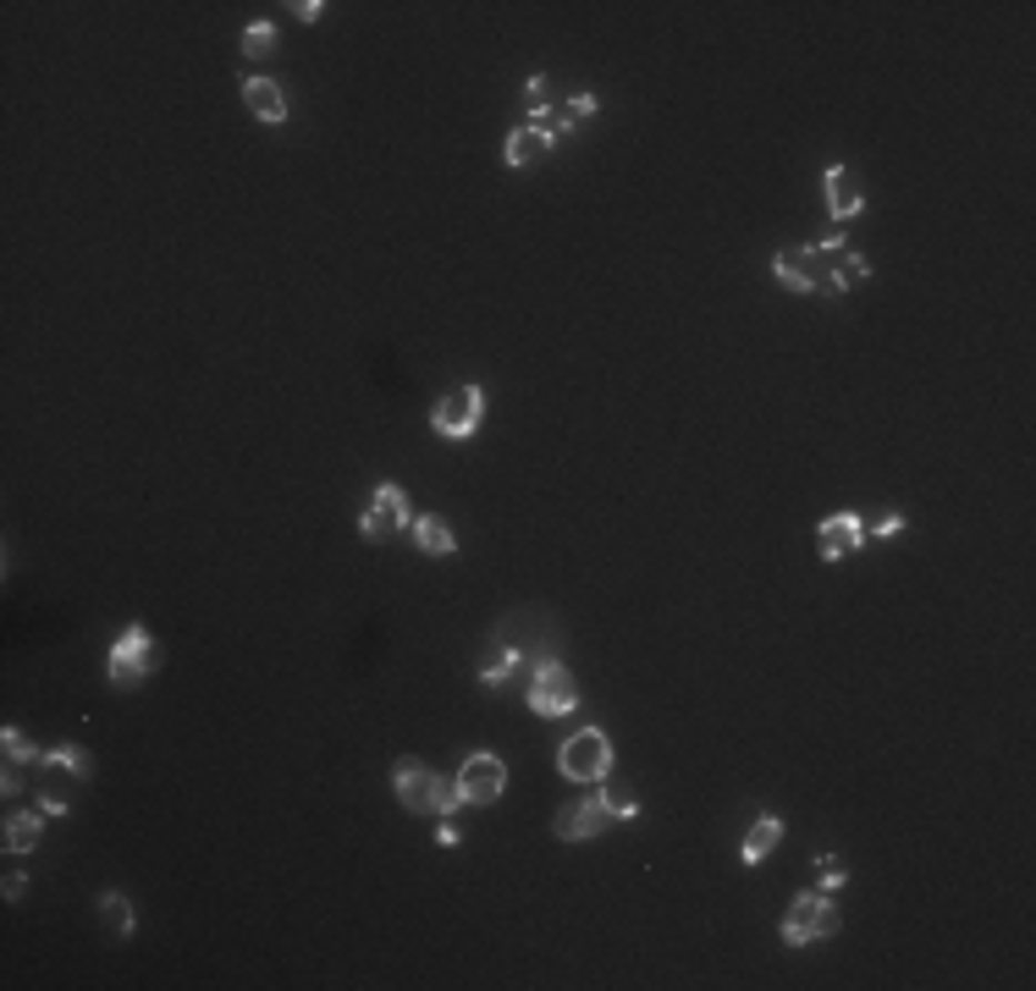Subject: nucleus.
<instances>
[{
    "label": "nucleus",
    "instance_id": "c756f323",
    "mask_svg": "<svg viewBox=\"0 0 1036 991\" xmlns=\"http://www.w3.org/2000/svg\"><path fill=\"white\" fill-rule=\"evenodd\" d=\"M22 892H28V876H22V870H11V876H6V898H11V903H17V898H22Z\"/></svg>",
    "mask_w": 1036,
    "mask_h": 991
},
{
    "label": "nucleus",
    "instance_id": "f03ea898",
    "mask_svg": "<svg viewBox=\"0 0 1036 991\" xmlns=\"http://www.w3.org/2000/svg\"><path fill=\"white\" fill-rule=\"evenodd\" d=\"M392 793H398V805L409 810V816H457L463 805H457V793H452V782H446L442 771H431L425 760H398V771H392Z\"/></svg>",
    "mask_w": 1036,
    "mask_h": 991
},
{
    "label": "nucleus",
    "instance_id": "2eb2a0df",
    "mask_svg": "<svg viewBox=\"0 0 1036 991\" xmlns=\"http://www.w3.org/2000/svg\"><path fill=\"white\" fill-rule=\"evenodd\" d=\"M44 810L33 805V810H11L6 816V827H0V838H6V853H33L39 849V838H44Z\"/></svg>",
    "mask_w": 1036,
    "mask_h": 991
},
{
    "label": "nucleus",
    "instance_id": "412c9836",
    "mask_svg": "<svg viewBox=\"0 0 1036 991\" xmlns=\"http://www.w3.org/2000/svg\"><path fill=\"white\" fill-rule=\"evenodd\" d=\"M519 667H524V645H502V656H496L491 667H480L474 678H480V689H502Z\"/></svg>",
    "mask_w": 1036,
    "mask_h": 991
},
{
    "label": "nucleus",
    "instance_id": "ddd939ff",
    "mask_svg": "<svg viewBox=\"0 0 1036 991\" xmlns=\"http://www.w3.org/2000/svg\"><path fill=\"white\" fill-rule=\"evenodd\" d=\"M243 105H249V117L265 122V128H282V122H288V94H282L276 78H243Z\"/></svg>",
    "mask_w": 1036,
    "mask_h": 991
},
{
    "label": "nucleus",
    "instance_id": "7ed1b4c3",
    "mask_svg": "<svg viewBox=\"0 0 1036 991\" xmlns=\"http://www.w3.org/2000/svg\"><path fill=\"white\" fill-rule=\"evenodd\" d=\"M777 937H783V948H811V942L838 937V909H833V898H827L822 887H816V892H799V898L783 909Z\"/></svg>",
    "mask_w": 1036,
    "mask_h": 991
},
{
    "label": "nucleus",
    "instance_id": "dca6fc26",
    "mask_svg": "<svg viewBox=\"0 0 1036 991\" xmlns=\"http://www.w3.org/2000/svg\"><path fill=\"white\" fill-rule=\"evenodd\" d=\"M777 843H783V816H755V821H750V832H744V843H740V864H750V870H755V864L777 849Z\"/></svg>",
    "mask_w": 1036,
    "mask_h": 991
},
{
    "label": "nucleus",
    "instance_id": "c85d7f7f",
    "mask_svg": "<svg viewBox=\"0 0 1036 991\" xmlns=\"http://www.w3.org/2000/svg\"><path fill=\"white\" fill-rule=\"evenodd\" d=\"M33 805H39V810H44L50 821H61V816H67V799H61V793H39Z\"/></svg>",
    "mask_w": 1036,
    "mask_h": 991
},
{
    "label": "nucleus",
    "instance_id": "a211bd4d",
    "mask_svg": "<svg viewBox=\"0 0 1036 991\" xmlns=\"http://www.w3.org/2000/svg\"><path fill=\"white\" fill-rule=\"evenodd\" d=\"M595 111H601V100H595L591 89H580V94H569L563 105H552V133H557V143L569 139L574 128H585Z\"/></svg>",
    "mask_w": 1036,
    "mask_h": 991
},
{
    "label": "nucleus",
    "instance_id": "a878e982",
    "mask_svg": "<svg viewBox=\"0 0 1036 991\" xmlns=\"http://www.w3.org/2000/svg\"><path fill=\"white\" fill-rule=\"evenodd\" d=\"M601 799H606V810H612V821H634V816H640V799H634L628 788H606Z\"/></svg>",
    "mask_w": 1036,
    "mask_h": 991
},
{
    "label": "nucleus",
    "instance_id": "7c9ffc66",
    "mask_svg": "<svg viewBox=\"0 0 1036 991\" xmlns=\"http://www.w3.org/2000/svg\"><path fill=\"white\" fill-rule=\"evenodd\" d=\"M320 11H325V6H320V0H298V6H293V17H298V22H314V17H320Z\"/></svg>",
    "mask_w": 1036,
    "mask_h": 991
},
{
    "label": "nucleus",
    "instance_id": "f3484780",
    "mask_svg": "<svg viewBox=\"0 0 1036 991\" xmlns=\"http://www.w3.org/2000/svg\"><path fill=\"white\" fill-rule=\"evenodd\" d=\"M100 926H105V937H111V942H128V937H133V926H139V920H133L128 892H117V887H105V892H100Z\"/></svg>",
    "mask_w": 1036,
    "mask_h": 991
},
{
    "label": "nucleus",
    "instance_id": "1a4fd4ad",
    "mask_svg": "<svg viewBox=\"0 0 1036 991\" xmlns=\"http://www.w3.org/2000/svg\"><path fill=\"white\" fill-rule=\"evenodd\" d=\"M149 661H154V639H149V628L144 623H128V628L117 634L111 656H105V678H111L117 689H133V684H144Z\"/></svg>",
    "mask_w": 1036,
    "mask_h": 991
},
{
    "label": "nucleus",
    "instance_id": "6e6552de",
    "mask_svg": "<svg viewBox=\"0 0 1036 991\" xmlns=\"http://www.w3.org/2000/svg\"><path fill=\"white\" fill-rule=\"evenodd\" d=\"M480 425H485V386H452L431 408V429L446 441H469Z\"/></svg>",
    "mask_w": 1036,
    "mask_h": 991
},
{
    "label": "nucleus",
    "instance_id": "9b49d317",
    "mask_svg": "<svg viewBox=\"0 0 1036 991\" xmlns=\"http://www.w3.org/2000/svg\"><path fill=\"white\" fill-rule=\"evenodd\" d=\"M822 193H827V215L844 226V221H855L861 210H866V188H861V176L849 171V165H827L822 171Z\"/></svg>",
    "mask_w": 1036,
    "mask_h": 991
},
{
    "label": "nucleus",
    "instance_id": "4be33fe9",
    "mask_svg": "<svg viewBox=\"0 0 1036 991\" xmlns=\"http://www.w3.org/2000/svg\"><path fill=\"white\" fill-rule=\"evenodd\" d=\"M39 766H50V771H67V777H89V749H78V744H56V749H44L39 755Z\"/></svg>",
    "mask_w": 1036,
    "mask_h": 991
},
{
    "label": "nucleus",
    "instance_id": "4468645a",
    "mask_svg": "<svg viewBox=\"0 0 1036 991\" xmlns=\"http://www.w3.org/2000/svg\"><path fill=\"white\" fill-rule=\"evenodd\" d=\"M552 149H557V139H552V133H541V128H530V122H524V128H513V133H507V143H502V160H507L513 171H530V165H541Z\"/></svg>",
    "mask_w": 1036,
    "mask_h": 991
},
{
    "label": "nucleus",
    "instance_id": "f8f14e48",
    "mask_svg": "<svg viewBox=\"0 0 1036 991\" xmlns=\"http://www.w3.org/2000/svg\"><path fill=\"white\" fill-rule=\"evenodd\" d=\"M606 827H612V810H606V799L595 793V799L569 805V810L557 816V827H552V832H557L563 843H591V838H601Z\"/></svg>",
    "mask_w": 1036,
    "mask_h": 991
},
{
    "label": "nucleus",
    "instance_id": "5701e85b",
    "mask_svg": "<svg viewBox=\"0 0 1036 991\" xmlns=\"http://www.w3.org/2000/svg\"><path fill=\"white\" fill-rule=\"evenodd\" d=\"M243 55H249V61L276 55V22H249V28H243Z\"/></svg>",
    "mask_w": 1036,
    "mask_h": 991
},
{
    "label": "nucleus",
    "instance_id": "cd10ccee",
    "mask_svg": "<svg viewBox=\"0 0 1036 991\" xmlns=\"http://www.w3.org/2000/svg\"><path fill=\"white\" fill-rule=\"evenodd\" d=\"M898 529H904V513H883V524H877V529H872L866 540H893Z\"/></svg>",
    "mask_w": 1036,
    "mask_h": 991
},
{
    "label": "nucleus",
    "instance_id": "473e14b6",
    "mask_svg": "<svg viewBox=\"0 0 1036 991\" xmlns=\"http://www.w3.org/2000/svg\"><path fill=\"white\" fill-rule=\"evenodd\" d=\"M436 838H442V849H452V843H457V827H452V816H442V832H436Z\"/></svg>",
    "mask_w": 1036,
    "mask_h": 991
},
{
    "label": "nucleus",
    "instance_id": "6ab92c4d",
    "mask_svg": "<svg viewBox=\"0 0 1036 991\" xmlns=\"http://www.w3.org/2000/svg\"><path fill=\"white\" fill-rule=\"evenodd\" d=\"M414 546H420L425 557H452V552H457V540H452V524H446L442 513H425V518H414Z\"/></svg>",
    "mask_w": 1036,
    "mask_h": 991
},
{
    "label": "nucleus",
    "instance_id": "f257e3e1",
    "mask_svg": "<svg viewBox=\"0 0 1036 991\" xmlns=\"http://www.w3.org/2000/svg\"><path fill=\"white\" fill-rule=\"evenodd\" d=\"M844 249H849L844 232H827L822 243L783 249L772 260V276H777V286H788V292H822V297H833V265H838Z\"/></svg>",
    "mask_w": 1036,
    "mask_h": 991
},
{
    "label": "nucleus",
    "instance_id": "9d476101",
    "mask_svg": "<svg viewBox=\"0 0 1036 991\" xmlns=\"http://www.w3.org/2000/svg\"><path fill=\"white\" fill-rule=\"evenodd\" d=\"M861 546H866V518L861 513H833V518L816 524V557L822 563H838V557H849Z\"/></svg>",
    "mask_w": 1036,
    "mask_h": 991
},
{
    "label": "nucleus",
    "instance_id": "393cba45",
    "mask_svg": "<svg viewBox=\"0 0 1036 991\" xmlns=\"http://www.w3.org/2000/svg\"><path fill=\"white\" fill-rule=\"evenodd\" d=\"M844 881H849V864H844L838 853H822V859H816V887L833 892V887H844Z\"/></svg>",
    "mask_w": 1036,
    "mask_h": 991
},
{
    "label": "nucleus",
    "instance_id": "2f4dec72",
    "mask_svg": "<svg viewBox=\"0 0 1036 991\" xmlns=\"http://www.w3.org/2000/svg\"><path fill=\"white\" fill-rule=\"evenodd\" d=\"M524 94H530V111H535V105H546V78H530V89H524Z\"/></svg>",
    "mask_w": 1036,
    "mask_h": 991
},
{
    "label": "nucleus",
    "instance_id": "aec40b11",
    "mask_svg": "<svg viewBox=\"0 0 1036 991\" xmlns=\"http://www.w3.org/2000/svg\"><path fill=\"white\" fill-rule=\"evenodd\" d=\"M872 282V260L866 254H855V249H844L838 254V265H833V297L838 292H849V286H866Z\"/></svg>",
    "mask_w": 1036,
    "mask_h": 991
},
{
    "label": "nucleus",
    "instance_id": "b1692460",
    "mask_svg": "<svg viewBox=\"0 0 1036 991\" xmlns=\"http://www.w3.org/2000/svg\"><path fill=\"white\" fill-rule=\"evenodd\" d=\"M0 749H6V760H22V766L33 760V766H39V749L28 744V732H22V727H6V732H0Z\"/></svg>",
    "mask_w": 1036,
    "mask_h": 991
},
{
    "label": "nucleus",
    "instance_id": "20e7f679",
    "mask_svg": "<svg viewBox=\"0 0 1036 991\" xmlns=\"http://www.w3.org/2000/svg\"><path fill=\"white\" fill-rule=\"evenodd\" d=\"M557 771L569 777V782H606L612 777V738L601 732V727H580V732H569L563 738V749H557Z\"/></svg>",
    "mask_w": 1036,
    "mask_h": 991
},
{
    "label": "nucleus",
    "instance_id": "0eeeda50",
    "mask_svg": "<svg viewBox=\"0 0 1036 991\" xmlns=\"http://www.w3.org/2000/svg\"><path fill=\"white\" fill-rule=\"evenodd\" d=\"M398 529H414V513H409V496H403V485H375L370 491V507H364V518H359V540H370V546H381V540H392Z\"/></svg>",
    "mask_w": 1036,
    "mask_h": 991
},
{
    "label": "nucleus",
    "instance_id": "bb28decb",
    "mask_svg": "<svg viewBox=\"0 0 1036 991\" xmlns=\"http://www.w3.org/2000/svg\"><path fill=\"white\" fill-rule=\"evenodd\" d=\"M0 793H6V799L22 793V760H6V771H0Z\"/></svg>",
    "mask_w": 1036,
    "mask_h": 991
},
{
    "label": "nucleus",
    "instance_id": "423d86ee",
    "mask_svg": "<svg viewBox=\"0 0 1036 991\" xmlns=\"http://www.w3.org/2000/svg\"><path fill=\"white\" fill-rule=\"evenodd\" d=\"M502 788H507V766H502L491 749H474V755L457 766V777H452V793H457L463 810H485V805H496Z\"/></svg>",
    "mask_w": 1036,
    "mask_h": 991
},
{
    "label": "nucleus",
    "instance_id": "39448f33",
    "mask_svg": "<svg viewBox=\"0 0 1036 991\" xmlns=\"http://www.w3.org/2000/svg\"><path fill=\"white\" fill-rule=\"evenodd\" d=\"M524 706L535 710V716H574V706H580V684H574V673H569L557 656H535V673H530Z\"/></svg>",
    "mask_w": 1036,
    "mask_h": 991
}]
</instances>
